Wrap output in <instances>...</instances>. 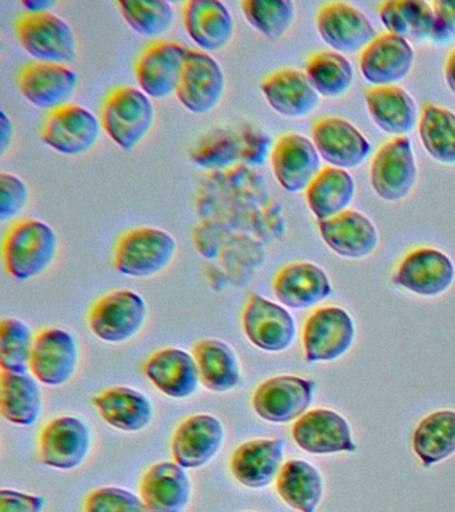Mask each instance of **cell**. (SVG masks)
<instances>
[{
	"label": "cell",
	"instance_id": "cell-1",
	"mask_svg": "<svg viewBox=\"0 0 455 512\" xmlns=\"http://www.w3.org/2000/svg\"><path fill=\"white\" fill-rule=\"evenodd\" d=\"M195 208V247L206 259L219 260L227 279L239 286L261 268L265 247L285 236L281 204L270 195L265 178L245 164L206 175Z\"/></svg>",
	"mask_w": 455,
	"mask_h": 512
},
{
	"label": "cell",
	"instance_id": "cell-2",
	"mask_svg": "<svg viewBox=\"0 0 455 512\" xmlns=\"http://www.w3.org/2000/svg\"><path fill=\"white\" fill-rule=\"evenodd\" d=\"M58 250V235L50 224L37 219L22 220L7 232L3 262L9 275L27 282L53 266Z\"/></svg>",
	"mask_w": 455,
	"mask_h": 512
},
{
	"label": "cell",
	"instance_id": "cell-3",
	"mask_svg": "<svg viewBox=\"0 0 455 512\" xmlns=\"http://www.w3.org/2000/svg\"><path fill=\"white\" fill-rule=\"evenodd\" d=\"M154 122V104L139 88H115L103 103V130L123 151L135 150L150 134Z\"/></svg>",
	"mask_w": 455,
	"mask_h": 512
},
{
	"label": "cell",
	"instance_id": "cell-4",
	"mask_svg": "<svg viewBox=\"0 0 455 512\" xmlns=\"http://www.w3.org/2000/svg\"><path fill=\"white\" fill-rule=\"evenodd\" d=\"M178 243L161 228L139 227L127 231L114 251L115 270L131 278H151L173 263Z\"/></svg>",
	"mask_w": 455,
	"mask_h": 512
},
{
	"label": "cell",
	"instance_id": "cell-5",
	"mask_svg": "<svg viewBox=\"0 0 455 512\" xmlns=\"http://www.w3.org/2000/svg\"><path fill=\"white\" fill-rule=\"evenodd\" d=\"M17 36L27 54L39 63H73L77 36L65 19L53 12H26L17 23Z\"/></svg>",
	"mask_w": 455,
	"mask_h": 512
},
{
	"label": "cell",
	"instance_id": "cell-6",
	"mask_svg": "<svg viewBox=\"0 0 455 512\" xmlns=\"http://www.w3.org/2000/svg\"><path fill=\"white\" fill-rule=\"evenodd\" d=\"M418 182V166L407 136L383 144L371 160L370 183L375 194L387 203L409 198Z\"/></svg>",
	"mask_w": 455,
	"mask_h": 512
},
{
	"label": "cell",
	"instance_id": "cell-7",
	"mask_svg": "<svg viewBox=\"0 0 455 512\" xmlns=\"http://www.w3.org/2000/svg\"><path fill=\"white\" fill-rule=\"evenodd\" d=\"M147 304L137 292L119 290L102 296L91 308L89 326L97 338L107 343H125L145 326Z\"/></svg>",
	"mask_w": 455,
	"mask_h": 512
},
{
	"label": "cell",
	"instance_id": "cell-8",
	"mask_svg": "<svg viewBox=\"0 0 455 512\" xmlns=\"http://www.w3.org/2000/svg\"><path fill=\"white\" fill-rule=\"evenodd\" d=\"M226 76L217 59L199 50L187 51L185 68L177 90L178 102L195 115H206L221 104Z\"/></svg>",
	"mask_w": 455,
	"mask_h": 512
},
{
	"label": "cell",
	"instance_id": "cell-9",
	"mask_svg": "<svg viewBox=\"0 0 455 512\" xmlns=\"http://www.w3.org/2000/svg\"><path fill=\"white\" fill-rule=\"evenodd\" d=\"M355 324L341 307L315 310L303 328V347L307 363L333 362L353 347Z\"/></svg>",
	"mask_w": 455,
	"mask_h": 512
},
{
	"label": "cell",
	"instance_id": "cell-10",
	"mask_svg": "<svg viewBox=\"0 0 455 512\" xmlns=\"http://www.w3.org/2000/svg\"><path fill=\"white\" fill-rule=\"evenodd\" d=\"M102 123L93 112L67 104L47 115L41 136L47 146L66 156L85 155L101 138Z\"/></svg>",
	"mask_w": 455,
	"mask_h": 512
},
{
	"label": "cell",
	"instance_id": "cell-11",
	"mask_svg": "<svg viewBox=\"0 0 455 512\" xmlns=\"http://www.w3.org/2000/svg\"><path fill=\"white\" fill-rule=\"evenodd\" d=\"M315 383L299 376L282 375L259 384L253 408L270 423H290L306 414L314 400Z\"/></svg>",
	"mask_w": 455,
	"mask_h": 512
},
{
	"label": "cell",
	"instance_id": "cell-12",
	"mask_svg": "<svg viewBox=\"0 0 455 512\" xmlns=\"http://www.w3.org/2000/svg\"><path fill=\"white\" fill-rule=\"evenodd\" d=\"M454 280L453 260L433 247H419L409 252L393 275L395 286L425 298L445 294Z\"/></svg>",
	"mask_w": 455,
	"mask_h": 512
},
{
	"label": "cell",
	"instance_id": "cell-13",
	"mask_svg": "<svg viewBox=\"0 0 455 512\" xmlns=\"http://www.w3.org/2000/svg\"><path fill=\"white\" fill-rule=\"evenodd\" d=\"M189 48L177 42L161 40L150 44L139 56L135 78L139 90L149 98L167 99L177 94Z\"/></svg>",
	"mask_w": 455,
	"mask_h": 512
},
{
	"label": "cell",
	"instance_id": "cell-14",
	"mask_svg": "<svg viewBox=\"0 0 455 512\" xmlns=\"http://www.w3.org/2000/svg\"><path fill=\"white\" fill-rule=\"evenodd\" d=\"M243 331L251 344L267 352L289 350L297 336L293 315L281 304L251 294L242 316Z\"/></svg>",
	"mask_w": 455,
	"mask_h": 512
},
{
	"label": "cell",
	"instance_id": "cell-15",
	"mask_svg": "<svg viewBox=\"0 0 455 512\" xmlns=\"http://www.w3.org/2000/svg\"><path fill=\"white\" fill-rule=\"evenodd\" d=\"M317 30L323 42L342 55L365 50L378 36L366 14L346 2L325 4L317 14Z\"/></svg>",
	"mask_w": 455,
	"mask_h": 512
},
{
	"label": "cell",
	"instance_id": "cell-16",
	"mask_svg": "<svg viewBox=\"0 0 455 512\" xmlns=\"http://www.w3.org/2000/svg\"><path fill=\"white\" fill-rule=\"evenodd\" d=\"M77 340L62 328H47L35 336L30 372L39 383L61 387L78 370Z\"/></svg>",
	"mask_w": 455,
	"mask_h": 512
},
{
	"label": "cell",
	"instance_id": "cell-17",
	"mask_svg": "<svg viewBox=\"0 0 455 512\" xmlns=\"http://www.w3.org/2000/svg\"><path fill=\"white\" fill-rule=\"evenodd\" d=\"M89 427L75 416L51 420L39 436V460L57 470H75L90 454Z\"/></svg>",
	"mask_w": 455,
	"mask_h": 512
},
{
	"label": "cell",
	"instance_id": "cell-18",
	"mask_svg": "<svg viewBox=\"0 0 455 512\" xmlns=\"http://www.w3.org/2000/svg\"><path fill=\"white\" fill-rule=\"evenodd\" d=\"M271 167L283 190L299 194L309 188L321 168V156L313 140L299 134H286L274 143Z\"/></svg>",
	"mask_w": 455,
	"mask_h": 512
},
{
	"label": "cell",
	"instance_id": "cell-19",
	"mask_svg": "<svg viewBox=\"0 0 455 512\" xmlns=\"http://www.w3.org/2000/svg\"><path fill=\"white\" fill-rule=\"evenodd\" d=\"M311 139L321 159L330 167L353 170L365 163L371 144L350 122L337 116L319 119L311 131Z\"/></svg>",
	"mask_w": 455,
	"mask_h": 512
},
{
	"label": "cell",
	"instance_id": "cell-20",
	"mask_svg": "<svg viewBox=\"0 0 455 512\" xmlns=\"http://www.w3.org/2000/svg\"><path fill=\"white\" fill-rule=\"evenodd\" d=\"M291 435L297 446L309 454L357 451L350 423L338 412L325 408L306 412L294 423Z\"/></svg>",
	"mask_w": 455,
	"mask_h": 512
},
{
	"label": "cell",
	"instance_id": "cell-21",
	"mask_svg": "<svg viewBox=\"0 0 455 512\" xmlns=\"http://www.w3.org/2000/svg\"><path fill=\"white\" fill-rule=\"evenodd\" d=\"M414 60L409 40L385 32L361 52L359 68L366 82L374 87L397 86L413 70Z\"/></svg>",
	"mask_w": 455,
	"mask_h": 512
},
{
	"label": "cell",
	"instance_id": "cell-22",
	"mask_svg": "<svg viewBox=\"0 0 455 512\" xmlns=\"http://www.w3.org/2000/svg\"><path fill=\"white\" fill-rule=\"evenodd\" d=\"M18 87L27 102L53 112L70 104L78 87V76L62 64L31 63L22 68Z\"/></svg>",
	"mask_w": 455,
	"mask_h": 512
},
{
	"label": "cell",
	"instance_id": "cell-23",
	"mask_svg": "<svg viewBox=\"0 0 455 512\" xmlns=\"http://www.w3.org/2000/svg\"><path fill=\"white\" fill-rule=\"evenodd\" d=\"M225 443V427L217 416L197 414L179 424L171 451L175 463L183 468H201L209 464Z\"/></svg>",
	"mask_w": 455,
	"mask_h": 512
},
{
	"label": "cell",
	"instance_id": "cell-24",
	"mask_svg": "<svg viewBox=\"0 0 455 512\" xmlns=\"http://www.w3.org/2000/svg\"><path fill=\"white\" fill-rule=\"evenodd\" d=\"M326 246L346 259H365L379 246V232L362 212L347 210L334 218L318 222Z\"/></svg>",
	"mask_w": 455,
	"mask_h": 512
},
{
	"label": "cell",
	"instance_id": "cell-25",
	"mask_svg": "<svg viewBox=\"0 0 455 512\" xmlns=\"http://www.w3.org/2000/svg\"><path fill=\"white\" fill-rule=\"evenodd\" d=\"M266 102L277 114L285 118H306L321 104L306 72L295 68H282L271 72L261 84Z\"/></svg>",
	"mask_w": 455,
	"mask_h": 512
},
{
	"label": "cell",
	"instance_id": "cell-26",
	"mask_svg": "<svg viewBox=\"0 0 455 512\" xmlns=\"http://www.w3.org/2000/svg\"><path fill=\"white\" fill-rule=\"evenodd\" d=\"M183 23L191 40L207 54L225 50L234 38L233 15L218 0H189L183 6Z\"/></svg>",
	"mask_w": 455,
	"mask_h": 512
},
{
	"label": "cell",
	"instance_id": "cell-27",
	"mask_svg": "<svg viewBox=\"0 0 455 512\" xmlns=\"http://www.w3.org/2000/svg\"><path fill=\"white\" fill-rule=\"evenodd\" d=\"M273 290L278 302L291 310H305L323 302L333 292L329 276L317 264H287L275 276Z\"/></svg>",
	"mask_w": 455,
	"mask_h": 512
},
{
	"label": "cell",
	"instance_id": "cell-28",
	"mask_svg": "<svg viewBox=\"0 0 455 512\" xmlns=\"http://www.w3.org/2000/svg\"><path fill=\"white\" fill-rule=\"evenodd\" d=\"M285 455V440L254 439L241 444L230 462L231 474L242 486L265 488L278 478Z\"/></svg>",
	"mask_w": 455,
	"mask_h": 512
},
{
	"label": "cell",
	"instance_id": "cell-29",
	"mask_svg": "<svg viewBox=\"0 0 455 512\" xmlns=\"http://www.w3.org/2000/svg\"><path fill=\"white\" fill-rule=\"evenodd\" d=\"M143 372L162 394L187 399L198 390L199 372L193 354L181 348H165L150 356Z\"/></svg>",
	"mask_w": 455,
	"mask_h": 512
},
{
	"label": "cell",
	"instance_id": "cell-30",
	"mask_svg": "<svg viewBox=\"0 0 455 512\" xmlns=\"http://www.w3.org/2000/svg\"><path fill=\"white\" fill-rule=\"evenodd\" d=\"M139 492L150 512H183L189 506L193 486L185 468L163 462L146 472Z\"/></svg>",
	"mask_w": 455,
	"mask_h": 512
},
{
	"label": "cell",
	"instance_id": "cell-31",
	"mask_svg": "<svg viewBox=\"0 0 455 512\" xmlns=\"http://www.w3.org/2000/svg\"><path fill=\"white\" fill-rule=\"evenodd\" d=\"M367 111L375 126L386 134L407 136L418 122V108L401 86L370 87L365 91Z\"/></svg>",
	"mask_w": 455,
	"mask_h": 512
},
{
	"label": "cell",
	"instance_id": "cell-32",
	"mask_svg": "<svg viewBox=\"0 0 455 512\" xmlns=\"http://www.w3.org/2000/svg\"><path fill=\"white\" fill-rule=\"evenodd\" d=\"M93 403L101 418L119 431H143L153 422V403L134 388H110L94 398Z\"/></svg>",
	"mask_w": 455,
	"mask_h": 512
},
{
	"label": "cell",
	"instance_id": "cell-33",
	"mask_svg": "<svg viewBox=\"0 0 455 512\" xmlns=\"http://www.w3.org/2000/svg\"><path fill=\"white\" fill-rule=\"evenodd\" d=\"M193 356L199 379L209 391H233L242 380L238 355L229 344L218 339H203L194 344Z\"/></svg>",
	"mask_w": 455,
	"mask_h": 512
},
{
	"label": "cell",
	"instance_id": "cell-34",
	"mask_svg": "<svg viewBox=\"0 0 455 512\" xmlns=\"http://www.w3.org/2000/svg\"><path fill=\"white\" fill-rule=\"evenodd\" d=\"M43 407L39 382L29 372L0 374V412L3 418L18 426H33Z\"/></svg>",
	"mask_w": 455,
	"mask_h": 512
},
{
	"label": "cell",
	"instance_id": "cell-35",
	"mask_svg": "<svg viewBox=\"0 0 455 512\" xmlns=\"http://www.w3.org/2000/svg\"><path fill=\"white\" fill-rule=\"evenodd\" d=\"M379 18L389 34L406 40H437V18L425 0H386L379 7Z\"/></svg>",
	"mask_w": 455,
	"mask_h": 512
},
{
	"label": "cell",
	"instance_id": "cell-36",
	"mask_svg": "<svg viewBox=\"0 0 455 512\" xmlns=\"http://www.w3.org/2000/svg\"><path fill=\"white\" fill-rule=\"evenodd\" d=\"M355 196V182L349 171L322 168L306 190L307 206L318 222L334 218L350 210Z\"/></svg>",
	"mask_w": 455,
	"mask_h": 512
},
{
	"label": "cell",
	"instance_id": "cell-37",
	"mask_svg": "<svg viewBox=\"0 0 455 512\" xmlns=\"http://www.w3.org/2000/svg\"><path fill=\"white\" fill-rule=\"evenodd\" d=\"M277 491L283 502L294 510L315 512L325 486L317 468L305 460L291 459L279 471Z\"/></svg>",
	"mask_w": 455,
	"mask_h": 512
},
{
	"label": "cell",
	"instance_id": "cell-38",
	"mask_svg": "<svg viewBox=\"0 0 455 512\" xmlns=\"http://www.w3.org/2000/svg\"><path fill=\"white\" fill-rule=\"evenodd\" d=\"M413 451L423 467H433L455 454V411L425 416L415 427Z\"/></svg>",
	"mask_w": 455,
	"mask_h": 512
},
{
	"label": "cell",
	"instance_id": "cell-39",
	"mask_svg": "<svg viewBox=\"0 0 455 512\" xmlns=\"http://www.w3.org/2000/svg\"><path fill=\"white\" fill-rule=\"evenodd\" d=\"M191 162L205 170L223 171L243 164L245 140L241 128H214L190 152Z\"/></svg>",
	"mask_w": 455,
	"mask_h": 512
},
{
	"label": "cell",
	"instance_id": "cell-40",
	"mask_svg": "<svg viewBox=\"0 0 455 512\" xmlns=\"http://www.w3.org/2000/svg\"><path fill=\"white\" fill-rule=\"evenodd\" d=\"M306 75L319 96L326 99L342 98L354 83L353 64L345 55L335 51L311 55L307 59Z\"/></svg>",
	"mask_w": 455,
	"mask_h": 512
},
{
	"label": "cell",
	"instance_id": "cell-41",
	"mask_svg": "<svg viewBox=\"0 0 455 512\" xmlns=\"http://www.w3.org/2000/svg\"><path fill=\"white\" fill-rule=\"evenodd\" d=\"M419 138L435 162L455 164V112L449 108L426 104L418 124Z\"/></svg>",
	"mask_w": 455,
	"mask_h": 512
},
{
	"label": "cell",
	"instance_id": "cell-42",
	"mask_svg": "<svg viewBox=\"0 0 455 512\" xmlns=\"http://www.w3.org/2000/svg\"><path fill=\"white\" fill-rule=\"evenodd\" d=\"M241 6L247 23L273 42L285 38L297 16L291 0H245Z\"/></svg>",
	"mask_w": 455,
	"mask_h": 512
},
{
	"label": "cell",
	"instance_id": "cell-43",
	"mask_svg": "<svg viewBox=\"0 0 455 512\" xmlns=\"http://www.w3.org/2000/svg\"><path fill=\"white\" fill-rule=\"evenodd\" d=\"M118 7L126 23L145 38L166 35L175 23L174 7L165 0H122Z\"/></svg>",
	"mask_w": 455,
	"mask_h": 512
},
{
	"label": "cell",
	"instance_id": "cell-44",
	"mask_svg": "<svg viewBox=\"0 0 455 512\" xmlns=\"http://www.w3.org/2000/svg\"><path fill=\"white\" fill-rule=\"evenodd\" d=\"M35 338L22 320L9 318L0 323V367L7 372H29Z\"/></svg>",
	"mask_w": 455,
	"mask_h": 512
},
{
	"label": "cell",
	"instance_id": "cell-45",
	"mask_svg": "<svg viewBox=\"0 0 455 512\" xmlns=\"http://www.w3.org/2000/svg\"><path fill=\"white\" fill-rule=\"evenodd\" d=\"M85 512H150L134 492L119 487H103L85 500Z\"/></svg>",
	"mask_w": 455,
	"mask_h": 512
},
{
	"label": "cell",
	"instance_id": "cell-46",
	"mask_svg": "<svg viewBox=\"0 0 455 512\" xmlns=\"http://www.w3.org/2000/svg\"><path fill=\"white\" fill-rule=\"evenodd\" d=\"M29 199L30 190L25 180L9 172H0V222L17 218Z\"/></svg>",
	"mask_w": 455,
	"mask_h": 512
},
{
	"label": "cell",
	"instance_id": "cell-47",
	"mask_svg": "<svg viewBox=\"0 0 455 512\" xmlns=\"http://www.w3.org/2000/svg\"><path fill=\"white\" fill-rule=\"evenodd\" d=\"M243 140H245V159L243 164L247 167H261L271 156L274 143L269 134L253 124H243Z\"/></svg>",
	"mask_w": 455,
	"mask_h": 512
},
{
	"label": "cell",
	"instance_id": "cell-48",
	"mask_svg": "<svg viewBox=\"0 0 455 512\" xmlns=\"http://www.w3.org/2000/svg\"><path fill=\"white\" fill-rule=\"evenodd\" d=\"M46 500L15 490L0 491V512H42Z\"/></svg>",
	"mask_w": 455,
	"mask_h": 512
},
{
	"label": "cell",
	"instance_id": "cell-49",
	"mask_svg": "<svg viewBox=\"0 0 455 512\" xmlns=\"http://www.w3.org/2000/svg\"><path fill=\"white\" fill-rule=\"evenodd\" d=\"M437 18V44H447L455 38V0H434L431 3Z\"/></svg>",
	"mask_w": 455,
	"mask_h": 512
},
{
	"label": "cell",
	"instance_id": "cell-50",
	"mask_svg": "<svg viewBox=\"0 0 455 512\" xmlns=\"http://www.w3.org/2000/svg\"><path fill=\"white\" fill-rule=\"evenodd\" d=\"M14 140V124L6 111L0 112V155L5 156Z\"/></svg>",
	"mask_w": 455,
	"mask_h": 512
},
{
	"label": "cell",
	"instance_id": "cell-51",
	"mask_svg": "<svg viewBox=\"0 0 455 512\" xmlns=\"http://www.w3.org/2000/svg\"><path fill=\"white\" fill-rule=\"evenodd\" d=\"M445 79L447 87L455 95V48L446 60Z\"/></svg>",
	"mask_w": 455,
	"mask_h": 512
},
{
	"label": "cell",
	"instance_id": "cell-52",
	"mask_svg": "<svg viewBox=\"0 0 455 512\" xmlns=\"http://www.w3.org/2000/svg\"><path fill=\"white\" fill-rule=\"evenodd\" d=\"M22 4L27 8V12H49L55 6V3L49 0H30Z\"/></svg>",
	"mask_w": 455,
	"mask_h": 512
}]
</instances>
